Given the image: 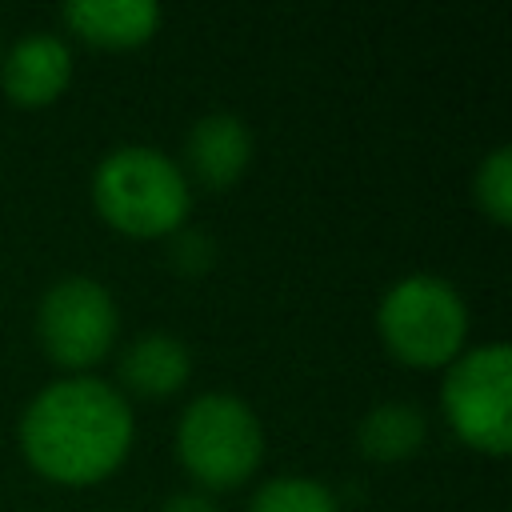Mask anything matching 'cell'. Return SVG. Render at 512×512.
<instances>
[{"mask_svg":"<svg viewBox=\"0 0 512 512\" xmlns=\"http://www.w3.org/2000/svg\"><path fill=\"white\" fill-rule=\"evenodd\" d=\"M128 396L100 376L48 380L20 412V448L52 480L88 484L112 472L132 444Z\"/></svg>","mask_w":512,"mask_h":512,"instance_id":"1","label":"cell"},{"mask_svg":"<svg viewBox=\"0 0 512 512\" xmlns=\"http://www.w3.org/2000/svg\"><path fill=\"white\" fill-rule=\"evenodd\" d=\"M92 200L108 224L132 236H160L184 224L192 188L184 168L152 144H116L96 160Z\"/></svg>","mask_w":512,"mask_h":512,"instance_id":"2","label":"cell"},{"mask_svg":"<svg viewBox=\"0 0 512 512\" xmlns=\"http://www.w3.org/2000/svg\"><path fill=\"white\" fill-rule=\"evenodd\" d=\"M384 344L408 364H448L468 336V304L440 272H408L392 280L376 304Z\"/></svg>","mask_w":512,"mask_h":512,"instance_id":"3","label":"cell"},{"mask_svg":"<svg viewBox=\"0 0 512 512\" xmlns=\"http://www.w3.org/2000/svg\"><path fill=\"white\" fill-rule=\"evenodd\" d=\"M180 464L208 488L240 484L256 472L264 432L256 412L232 392H200L176 420Z\"/></svg>","mask_w":512,"mask_h":512,"instance_id":"4","label":"cell"},{"mask_svg":"<svg viewBox=\"0 0 512 512\" xmlns=\"http://www.w3.org/2000/svg\"><path fill=\"white\" fill-rule=\"evenodd\" d=\"M508 400H512V348L504 340H484L472 348H460L448 360L444 384H440V404L452 428L500 456L512 444V420H508Z\"/></svg>","mask_w":512,"mask_h":512,"instance_id":"5","label":"cell"},{"mask_svg":"<svg viewBox=\"0 0 512 512\" xmlns=\"http://www.w3.org/2000/svg\"><path fill=\"white\" fill-rule=\"evenodd\" d=\"M120 328V312L112 292L84 272L60 276L40 292L36 304V336L44 344V352L60 364L84 368L92 360H100Z\"/></svg>","mask_w":512,"mask_h":512,"instance_id":"6","label":"cell"},{"mask_svg":"<svg viewBox=\"0 0 512 512\" xmlns=\"http://www.w3.org/2000/svg\"><path fill=\"white\" fill-rule=\"evenodd\" d=\"M72 76V48L60 32H24L0 60L4 92L16 104H48Z\"/></svg>","mask_w":512,"mask_h":512,"instance_id":"7","label":"cell"},{"mask_svg":"<svg viewBox=\"0 0 512 512\" xmlns=\"http://www.w3.org/2000/svg\"><path fill=\"white\" fill-rule=\"evenodd\" d=\"M248 156H252V132H248V124H244L236 112H228V108L204 112V116L188 128V136H184V164H188V172H192L200 184H208V188L232 184V180L244 172ZM188 172H184V176H188Z\"/></svg>","mask_w":512,"mask_h":512,"instance_id":"8","label":"cell"},{"mask_svg":"<svg viewBox=\"0 0 512 512\" xmlns=\"http://www.w3.org/2000/svg\"><path fill=\"white\" fill-rule=\"evenodd\" d=\"M188 372H192L188 344L160 328L140 332L120 352V380L128 392H140V396H168L188 380Z\"/></svg>","mask_w":512,"mask_h":512,"instance_id":"9","label":"cell"},{"mask_svg":"<svg viewBox=\"0 0 512 512\" xmlns=\"http://www.w3.org/2000/svg\"><path fill=\"white\" fill-rule=\"evenodd\" d=\"M60 16L84 40L124 48V44H140L156 32L160 4L156 0H68L60 8Z\"/></svg>","mask_w":512,"mask_h":512,"instance_id":"10","label":"cell"},{"mask_svg":"<svg viewBox=\"0 0 512 512\" xmlns=\"http://www.w3.org/2000/svg\"><path fill=\"white\" fill-rule=\"evenodd\" d=\"M428 436V416L412 400H380L356 424V444L372 460H404Z\"/></svg>","mask_w":512,"mask_h":512,"instance_id":"11","label":"cell"},{"mask_svg":"<svg viewBox=\"0 0 512 512\" xmlns=\"http://www.w3.org/2000/svg\"><path fill=\"white\" fill-rule=\"evenodd\" d=\"M248 512H340V500L316 476H272L248 496Z\"/></svg>","mask_w":512,"mask_h":512,"instance_id":"12","label":"cell"},{"mask_svg":"<svg viewBox=\"0 0 512 512\" xmlns=\"http://www.w3.org/2000/svg\"><path fill=\"white\" fill-rule=\"evenodd\" d=\"M472 188H476L480 208H484L496 224H508V216H512V148H508V144H496V148L480 160Z\"/></svg>","mask_w":512,"mask_h":512,"instance_id":"13","label":"cell"},{"mask_svg":"<svg viewBox=\"0 0 512 512\" xmlns=\"http://www.w3.org/2000/svg\"><path fill=\"white\" fill-rule=\"evenodd\" d=\"M216 256V244L204 228H192V224H180L172 228V240H168V260L180 268V272H204Z\"/></svg>","mask_w":512,"mask_h":512,"instance_id":"14","label":"cell"},{"mask_svg":"<svg viewBox=\"0 0 512 512\" xmlns=\"http://www.w3.org/2000/svg\"><path fill=\"white\" fill-rule=\"evenodd\" d=\"M160 512H216V500L200 488H184V492H172L160 504Z\"/></svg>","mask_w":512,"mask_h":512,"instance_id":"15","label":"cell"}]
</instances>
